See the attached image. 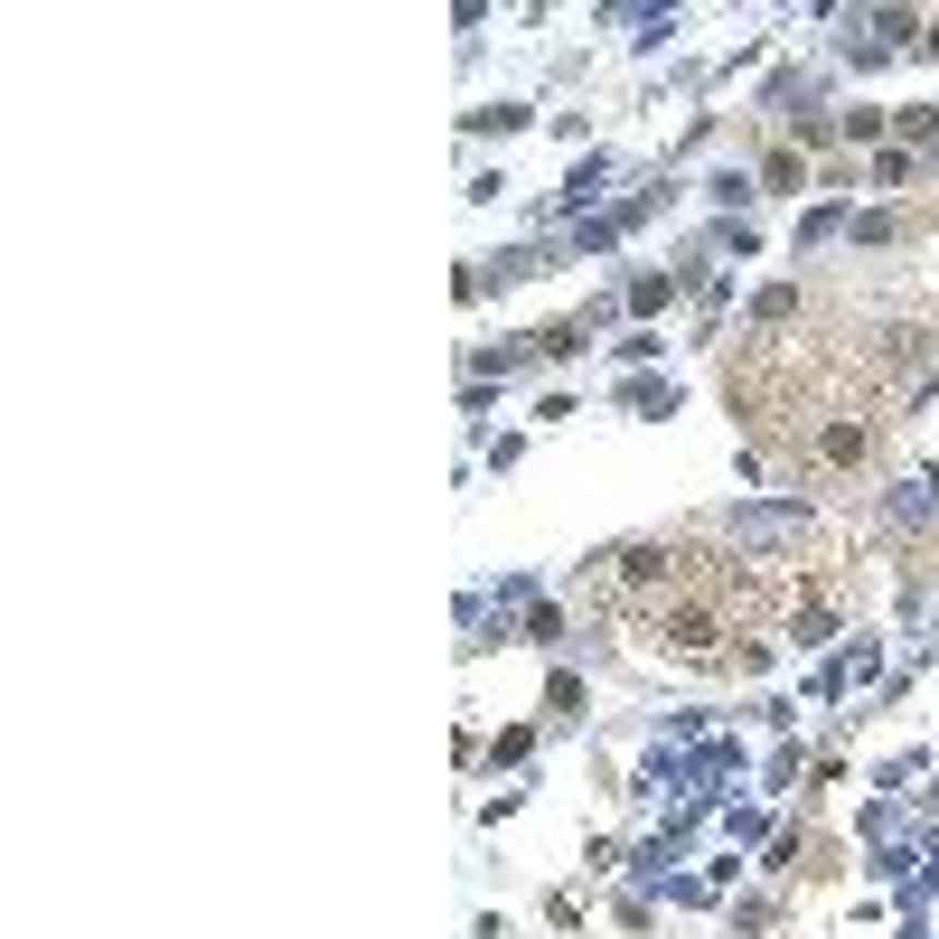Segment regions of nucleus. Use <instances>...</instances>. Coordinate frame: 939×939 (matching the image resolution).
<instances>
[{"instance_id":"f257e3e1","label":"nucleus","mask_w":939,"mask_h":939,"mask_svg":"<svg viewBox=\"0 0 939 939\" xmlns=\"http://www.w3.org/2000/svg\"><path fill=\"white\" fill-rule=\"evenodd\" d=\"M620 573H630V583H657V573H667V545H630V555H620Z\"/></svg>"},{"instance_id":"7ed1b4c3","label":"nucleus","mask_w":939,"mask_h":939,"mask_svg":"<svg viewBox=\"0 0 939 939\" xmlns=\"http://www.w3.org/2000/svg\"><path fill=\"white\" fill-rule=\"evenodd\" d=\"M751 198H761V188H751L742 169H724V179H714V207H751Z\"/></svg>"},{"instance_id":"f03ea898","label":"nucleus","mask_w":939,"mask_h":939,"mask_svg":"<svg viewBox=\"0 0 939 939\" xmlns=\"http://www.w3.org/2000/svg\"><path fill=\"white\" fill-rule=\"evenodd\" d=\"M667 639H677L686 657H704V649H714V620H704V610H686V620H677V630H667Z\"/></svg>"}]
</instances>
